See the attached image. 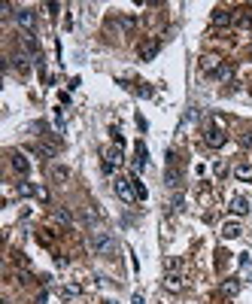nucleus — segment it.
Returning a JSON list of instances; mask_svg holds the SVG:
<instances>
[{"mask_svg":"<svg viewBox=\"0 0 252 304\" xmlns=\"http://www.w3.org/2000/svg\"><path fill=\"white\" fill-rule=\"evenodd\" d=\"M91 250L97 252V256H103V258H116L119 256V244L106 234V232H91Z\"/></svg>","mask_w":252,"mask_h":304,"instance_id":"1","label":"nucleus"},{"mask_svg":"<svg viewBox=\"0 0 252 304\" xmlns=\"http://www.w3.org/2000/svg\"><path fill=\"white\" fill-rule=\"evenodd\" d=\"M103 158H106V162H103V174H113V170H116V168L125 162V156H122V146H119V143H116V146H110V149L103 152Z\"/></svg>","mask_w":252,"mask_h":304,"instance_id":"2","label":"nucleus"},{"mask_svg":"<svg viewBox=\"0 0 252 304\" xmlns=\"http://www.w3.org/2000/svg\"><path fill=\"white\" fill-rule=\"evenodd\" d=\"M204 143H207V146H213V149L225 146V131H222L219 125H210V128L204 131Z\"/></svg>","mask_w":252,"mask_h":304,"instance_id":"3","label":"nucleus"},{"mask_svg":"<svg viewBox=\"0 0 252 304\" xmlns=\"http://www.w3.org/2000/svg\"><path fill=\"white\" fill-rule=\"evenodd\" d=\"M210 22L216 24V28H228V24H234V12L231 10H213V16H210Z\"/></svg>","mask_w":252,"mask_h":304,"instance_id":"4","label":"nucleus"},{"mask_svg":"<svg viewBox=\"0 0 252 304\" xmlns=\"http://www.w3.org/2000/svg\"><path fill=\"white\" fill-rule=\"evenodd\" d=\"M9 164H12V170H15V174H21V176H27V174H30V162L24 158V152H12V156H9Z\"/></svg>","mask_w":252,"mask_h":304,"instance_id":"5","label":"nucleus"},{"mask_svg":"<svg viewBox=\"0 0 252 304\" xmlns=\"http://www.w3.org/2000/svg\"><path fill=\"white\" fill-rule=\"evenodd\" d=\"M116 195H119L122 201L137 198V195H134V182H131V180H125V176H119V180H116Z\"/></svg>","mask_w":252,"mask_h":304,"instance_id":"6","label":"nucleus"},{"mask_svg":"<svg viewBox=\"0 0 252 304\" xmlns=\"http://www.w3.org/2000/svg\"><path fill=\"white\" fill-rule=\"evenodd\" d=\"M201 67H204V73H210V76H216L219 73V67H222V61L216 58V55H207L204 61H201Z\"/></svg>","mask_w":252,"mask_h":304,"instance_id":"7","label":"nucleus"},{"mask_svg":"<svg viewBox=\"0 0 252 304\" xmlns=\"http://www.w3.org/2000/svg\"><path fill=\"white\" fill-rule=\"evenodd\" d=\"M164 286H167L170 292H179V289H183V286H186V283H183V274H179V271L173 274V271H170V274L164 277Z\"/></svg>","mask_w":252,"mask_h":304,"instance_id":"8","label":"nucleus"},{"mask_svg":"<svg viewBox=\"0 0 252 304\" xmlns=\"http://www.w3.org/2000/svg\"><path fill=\"white\" fill-rule=\"evenodd\" d=\"M52 222H58L61 228H70V222H73V219H70V213H67L64 207H55V210H52Z\"/></svg>","mask_w":252,"mask_h":304,"instance_id":"9","label":"nucleus"},{"mask_svg":"<svg viewBox=\"0 0 252 304\" xmlns=\"http://www.w3.org/2000/svg\"><path fill=\"white\" fill-rule=\"evenodd\" d=\"M234 176L243 180V182H252V164H249V162H240V164L234 168Z\"/></svg>","mask_w":252,"mask_h":304,"instance_id":"10","label":"nucleus"},{"mask_svg":"<svg viewBox=\"0 0 252 304\" xmlns=\"http://www.w3.org/2000/svg\"><path fill=\"white\" fill-rule=\"evenodd\" d=\"M15 22L30 30V28H33V12H30V10H15Z\"/></svg>","mask_w":252,"mask_h":304,"instance_id":"11","label":"nucleus"},{"mask_svg":"<svg viewBox=\"0 0 252 304\" xmlns=\"http://www.w3.org/2000/svg\"><path fill=\"white\" fill-rule=\"evenodd\" d=\"M234 24L237 28H252V12L249 10H237L234 12Z\"/></svg>","mask_w":252,"mask_h":304,"instance_id":"12","label":"nucleus"},{"mask_svg":"<svg viewBox=\"0 0 252 304\" xmlns=\"http://www.w3.org/2000/svg\"><path fill=\"white\" fill-rule=\"evenodd\" d=\"M49 174H52V180H55V182H67V180H70V170H67V168H61V164H52V168H49Z\"/></svg>","mask_w":252,"mask_h":304,"instance_id":"13","label":"nucleus"},{"mask_svg":"<svg viewBox=\"0 0 252 304\" xmlns=\"http://www.w3.org/2000/svg\"><path fill=\"white\" fill-rule=\"evenodd\" d=\"M231 213L246 216V213H249V201H246V198H234V201H231Z\"/></svg>","mask_w":252,"mask_h":304,"instance_id":"14","label":"nucleus"},{"mask_svg":"<svg viewBox=\"0 0 252 304\" xmlns=\"http://www.w3.org/2000/svg\"><path fill=\"white\" fill-rule=\"evenodd\" d=\"M140 55H143V61H149V58H155V55H158V43H155V40H152V43H143Z\"/></svg>","mask_w":252,"mask_h":304,"instance_id":"15","label":"nucleus"},{"mask_svg":"<svg viewBox=\"0 0 252 304\" xmlns=\"http://www.w3.org/2000/svg\"><path fill=\"white\" fill-rule=\"evenodd\" d=\"M12 64H15V70H18V73H27V67H30L24 52H15V55H12Z\"/></svg>","mask_w":252,"mask_h":304,"instance_id":"16","label":"nucleus"},{"mask_svg":"<svg viewBox=\"0 0 252 304\" xmlns=\"http://www.w3.org/2000/svg\"><path fill=\"white\" fill-rule=\"evenodd\" d=\"M237 292H240V283H237V280H225V283H222V295H228V298H234Z\"/></svg>","mask_w":252,"mask_h":304,"instance_id":"17","label":"nucleus"},{"mask_svg":"<svg viewBox=\"0 0 252 304\" xmlns=\"http://www.w3.org/2000/svg\"><path fill=\"white\" fill-rule=\"evenodd\" d=\"M143 164H146V146L137 143V162H134V168H137V170H143Z\"/></svg>","mask_w":252,"mask_h":304,"instance_id":"18","label":"nucleus"},{"mask_svg":"<svg viewBox=\"0 0 252 304\" xmlns=\"http://www.w3.org/2000/svg\"><path fill=\"white\" fill-rule=\"evenodd\" d=\"M222 234H225L228 240H231V238H240V225H237V222H228V225L222 228Z\"/></svg>","mask_w":252,"mask_h":304,"instance_id":"19","label":"nucleus"},{"mask_svg":"<svg viewBox=\"0 0 252 304\" xmlns=\"http://www.w3.org/2000/svg\"><path fill=\"white\" fill-rule=\"evenodd\" d=\"M131 182H134V195H137V201H146V186H143L137 176H134Z\"/></svg>","mask_w":252,"mask_h":304,"instance_id":"20","label":"nucleus"},{"mask_svg":"<svg viewBox=\"0 0 252 304\" xmlns=\"http://www.w3.org/2000/svg\"><path fill=\"white\" fill-rule=\"evenodd\" d=\"M231 76H234V67L231 64H222L219 73H216V80H231Z\"/></svg>","mask_w":252,"mask_h":304,"instance_id":"21","label":"nucleus"},{"mask_svg":"<svg viewBox=\"0 0 252 304\" xmlns=\"http://www.w3.org/2000/svg\"><path fill=\"white\" fill-rule=\"evenodd\" d=\"M240 143H243V146H246V149H252V131H246V134H243V137H240Z\"/></svg>","mask_w":252,"mask_h":304,"instance_id":"22","label":"nucleus"},{"mask_svg":"<svg viewBox=\"0 0 252 304\" xmlns=\"http://www.w3.org/2000/svg\"><path fill=\"white\" fill-rule=\"evenodd\" d=\"M249 58H252V46H249Z\"/></svg>","mask_w":252,"mask_h":304,"instance_id":"23","label":"nucleus"}]
</instances>
